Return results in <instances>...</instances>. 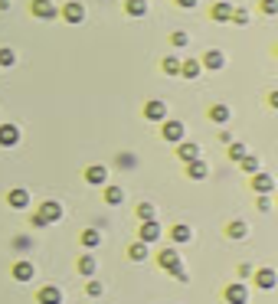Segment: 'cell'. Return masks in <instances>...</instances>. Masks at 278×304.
<instances>
[{"label":"cell","instance_id":"6da1fadb","mask_svg":"<svg viewBox=\"0 0 278 304\" xmlns=\"http://www.w3.org/2000/svg\"><path fill=\"white\" fill-rule=\"evenodd\" d=\"M157 262H160V268H167L170 275H177V281H190V275H187L183 265H180V252H177V249H164Z\"/></svg>","mask_w":278,"mask_h":304},{"label":"cell","instance_id":"7402d4cb","mask_svg":"<svg viewBox=\"0 0 278 304\" xmlns=\"http://www.w3.org/2000/svg\"><path fill=\"white\" fill-rule=\"evenodd\" d=\"M124 10H128V16H144L147 0H124Z\"/></svg>","mask_w":278,"mask_h":304},{"label":"cell","instance_id":"ab89813d","mask_svg":"<svg viewBox=\"0 0 278 304\" xmlns=\"http://www.w3.org/2000/svg\"><path fill=\"white\" fill-rule=\"evenodd\" d=\"M258 210L268 213V210H272V200H268V196H262V200H258Z\"/></svg>","mask_w":278,"mask_h":304},{"label":"cell","instance_id":"5bb4252c","mask_svg":"<svg viewBox=\"0 0 278 304\" xmlns=\"http://www.w3.org/2000/svg\"><path fill=\"white\" fill-rule=\"evenodd\" d=\"M85 180L92 183V186H102L105 180H108V170H105L102 164H92V167H88V170H85Z\"/></svg>","mask_w":278,"mask_h":304},{"label":"cell","instance_id":"9a60e30c","mask_svg":"<svg viewBox=\"0 0 278 304\" xmlns=\"http://www.w3.org/2000/svg\"><path fill=\"white\" fill-rule=\"evenodd\" d=\"M177 157L180 160H200V144H190V141H180V147H177Z\"/></svg>","mask_w":278,"mask_h":304},{"label":"cell","instance_id":"ffe728a7","mask_svg":"<svg viewBox=\"0 0 278 304\" xmlns=\"http://www.w3.org/2000/svg\"><path fill=\"white\" fill-rule=\"evenodd\" d=\"M200 59H187V62H180V75L183 79H196V75H200Z\"/></svg>","mask_w":278,"mask_h":304},{"label":"cell","instance_id":"52a82bcc","mask_svg":"<svg viewBox=\"0 0 278 304\" xmlns=\"http://www.w3.org/2000/svg\"><path fill=\"white\" fill-rule=\"evenodd\" d=\"M144 118H147V121H164V118H167V105L160 102V98L147 102V105H144Z\"/></svg>","mask_w":278,"mask_h":304},{"label":"cell","instance_id":"60d3db41","mask_svg":"<svg viewBox=\"0 0 278 304\" xmlns=\"http://www.w3.org/2000/svg\"><path fill=\"white\" fill-rule=\"evenodd\" d=\"M16 249H30V239H26V236H16Z\"/></svg>","mask_w":278,"mask_h":304},{"label":"cell","instance_id":"277c9868","mask_svg":"<svg viewBox=\"0 0 278 304\" xmlns=\"http://www.w3.org/2000/svg\"><path fill=\"white\" fill-rule=\"evenodd\" d=\"M160 134H164V141H170V144H180V141H183V121H164V131H160Z\"/></svg>","mask_w":278,"mask_h":304},{"label":"cell","instance_id":"f1b7e54d","mask_svg":"<svg viewBox=\"0 0 278 304\" xmlns=\"http://www.w3.org/2000/svg\"><path fill=\"white\" fill-rule=\"evenodd\" d=\"M239 164H242V170H246V174H258V167H262V164H258V157H255V154H246V157L239 160Z\"/></svg>","mask_w":278,"mask_h":304},{"label":"cell","instance_id":"836d02e7","mask_svg":"<svg viewBox=\"0 0 278 304\" xmlns=\"http://www.w3.org/2000/svg\"><path fill=\"white\" fill-rule=\"evenodd\" d=\"M138 216H141V222L154 219V206H151V203H138Z\"/></svg>","mask_w":278,"mask_h":304},{"label":"cell","instance_id":"4fadbf2b","mask_svg":"<svg viewBox=\"0 0 278 304\" xmlns=\"http://www.w3.org/2000/svg\"><path fill=\"white\" fill-rule=\"evenodd\" d=\"M226 301L229 304H246L249 301V288H246V284H229V288H226Z\"/></svg>","mask_w":278,"mask_h":304},{"label":"cell","instance_id":"7a4b0ae2","mask_svg":"<svg viewBox=\"0 0 278 304\" xmlns=\"http://www.w3.org/2000/svg\"><path fill=\"white\" fill-rule=\"evenodd\" d=\"M59 219H62V206L56 200H46L36 210V216H33V226H52V222H59Z\"/></svg>","mask_w":278,"mask_h":304},{"label":"cell","instance_id":"d590c367","mask_svg":"<svg viewBox=\"0 0 278 304\" xmlns=\"http://www.w3.org/2000/svg\"><path fill=\"white\" fill-rule=\"evenodd\" d=\"M262 13L275 16V13H278V0H262Z\"/></svg>","mask_w":278,"mask_h":304},{"label":"cell","instance_id":"e0dca14e","mask_svg":"<svg viewBox=\"0 0 278 304\" xmlns=\"http://www.w3.org/2000/svg\"><path fill=\"white\" fill-rule=\"evenodd\" d=\"M33 275H36L33 262H16V265H13V278H16V281H30Z\"/></svg>","mask_w":278,"mask_h":304},{"label":"cell","instance_id":"74e56055","mask_svg":"<svg viewBox=\"0 0 278 304\" xmlns=\"http://www.w3.org/2000/svg\"><path fill=\"white\" fill-rule=\"evenodd\" d=\"M118 164H121V167H134V154H121Z\"/></svg>","mask_w":278,"mask_h":304},{"label":"cell","instance_id":"4dcf8cb0","mask_svg":"<svg viewBox=\"0 0 278 304\" xmlns=\"http://www.w3.org/2000/svg\"><path fill=\"white\" fill-rule=\"evenodd\" d=\"M13 62H16V52L10 46H4L0 49V66H13Z\"/></svg>","mask_w":278,"mask_h":304},{"label":"cell","instance_id":"484cf974","mask_svg":"<svg viewBox=\"0 0 278 304\" xmlns=\"http://www.w3.org/2000/svg\"><path fill=\"white\" fill-rule=\"evenodd\" d=\"M229 16H232V4H216L213 7V20L216 23H229Z\"/></svg>","mask_w":278,"mask_h":304},{"label":"cell","instance_id":"f35d334b","mask_svg":"<svg viewBox=\"0 0 278 304\" xmlns=\"http://www.w3.org/2000/svg\"><path fill=\"white\" fill-rule=\"evenodd\" d=\"M174 4H177V7H183V10H190V7H196L200 0H174Z\"/></svg>","mask_w":278,"mask_h":304},{"label":"cell","instance_id":"ac0fdd59","mask_svg":"<svg viewBox=\"0 0 278 304\" xmlns=\"http://www.w3.org/2000/svg\"><path fill=\"white\" fill-rule=\"evenodd\" d=\"M206 174H210V170H206L203 160H190V164H187V177H190V180H203Z\"/></svg>","mask_w":278,"mask_h":304},{"label":"cell","instance_id":"e575fe53","mask_svg":"<svg viewBox=\"0 0 278 304\" xmlns=\"http://www.w3.org/2000/svg\"><path fill=\"white\" fill-rule=\"evenodd\" d=\"M246 154H249L246 144H229V157H232V160H242Z\"/></svg>","mask_w":278,"mask_h":304},{"label":"cell","instance_id":"7c38bea8","mask_svg":"<svg viewBox=\"0 0 278 304\" xmlns=\"http://www.w3.org/2000/svg\"><path fill=\"white\" fill-rule=\"evenodd\" d=\"M255 284H258L262 291H272L275 284H278V275L272 272V268H262V272H255Z\"/></svg>","mask_w":278,"mask_h":304},{"label":"cell","instance_id":"8d00e7d4","mask_svg":"<svg viewBox=\"0 0 278 304\" xmlns=\"http://www.w3.org/2000/svg\"><path fill=\"white\" fill-rule=\"evenodd\" d=\"M229 20H232V23H239V26H242V23H249V10H232Z\"/></svg>","mask_w":278,"mask_h":304},{"label":"cell","instance_id":"d6a6232c","mask_svg":"<svg viewBox=\"0 0 278 304\" xmlns=\"http://www.w3.org/2000/svg\"><path fill=\"white\" fill-rule=\"evenodd\" d=\"M170 43H174V46H177V49H183V46H187V43H190V36H187V33H183V30H174V36H170Z\"/></svg>","mask_w":278,"mask_h":304},{"label":"cell","instance_id":"8fae6325","mask_svg":"<svg viewBox=\"0 0 278 304\" xmlns=\"http://www.w3.org/2000/svg\"><path fill=\"white\" fill-rule=\"evenodd\" d=\"M36 301L40 304H62V291L56 288V284H46V288H40Z\"/></svg>","mask_w":278,"mask_h":304},{"label":"cell","instance_id":"d4e9b609","mask_svg":"<svg viewBox=\"0 0 278 304\" xmlns=\"http://www.w3.org/2000/svg\"><path fill=\"white\" fill-rule=\"evenodd\" d=\"M82 245L85 249H98V245H102V232H98V229H85L82 232Z\"/></svg>","mask_w":278,"mask_h":304},{"label":"cell","instance_id":"b9f144b4","mask_svg":"<svg viewBox=\"0 0 278 304\" xmlns=\"http://www.w3.org/2000/svg\"><path fill=\"white\" fill-rule=\"evenodd\" d=\"M0 10H10V0H0Z\"/></svg>","mask_w":278,"mask_h":304},{"label":"cell","instance_id":"8992f818","mask_svg":"<svg viewBox=\"0 0 278 304\" xmlns=\"http://www.w3.org/2000/svg\"><path fill=\"white\" fill-rule=\"evenodd\" d=\"M20 144V128L16 124H0V147H13Z\"/></svg>","mask_w":278,"mask_h":304},{"label":"cell","instance_id":"30bf717a","mask_svg":"<svg viewBox=\"0 0 278 304\" xmlns=\"http://www.w3.org/2000/svg\"><path fill=\"white\" fill-rule=\"evenodd\" d=\"M252 190L262 193V196H268V193L275 190V180H272L268 174H252Z\"/></svg>","mask_w":278,"mask_h":304},{"label":"cell","instance_id":"d6986e66","mask_svg":"<svg viewBox=\"0 0 278 304\" xmlns=\"http://www.w3.org/2000/svg\"><path fill=\"white\" fill-rule=\"evenodd\" d=\"M190 226H183V222H177V226H170V239H174V242H190Z\"/></svg>","mask_w":278,"mask_h":304},{"label":"cell","instance_id":"3957f363","mask_svg":"<svg viewBox=\"0 0 278 304\" xmlns=\"http://www.w3.org/2000/svg\"><path fill=\"white\" fill-rule=\"evenodd\" d=\"M157 239H160V226H157V219H144V222H141V232H138V242L151 245V242H157Z\"/></svg>","mask_w":278,"mask_h":304},{"label":"cell","instance_id":"ba28073f","mask_svg":"<svg viewBox=\"0 0 278 304\" xmlns=\"http://www.w3.org/2000/svg\"><path fill=\"white\" fill-rule=\"evenodd\" d=\"M33 16H40V20H52V16H59V10L52 7V0H33Z\"/></svg>","mask_w":278,"mask_h":304},{"label":"cell","instance_id":"f546056e","mask_svg":"<svg viewBox=\"0 0 278 304\" xmlns=\"http://www.w3.org/2000/svg\"><path fill=\"white\" fill-rule=\"evenodd\" d=\"M164 72H167V75H180V59H177V56H167V59H164Z\"/></svg>","mask_w":278,"mask_h":304},{"label":"cell","instance_id":"44dd1931","mask_svg":"<svg viewBox=\"0 0 278 304\" xmlns=\"http://www.w3.org/2000/svg\"><path fill=\"white\" fill-rule=\"evenodd\" d=\"M232 118V111L226 108V105H213L210 108V121H216V124H226Z\"/></svg>","mask_w":278,"mask_h":304},{"label":"cell","instance_id":"1f68e13d","mask_svg":"<svg viewBox=\"0 0 278 304\" xmlns=\"http://www.w3.org/2000/svg\"><path fill=\"white\" fill-rule=\"evenodd\" d=\"M105 288H102V281H95V278H88V284H85V294L88 298H98V294H102Z\"/></svg>","mask_w":278,"mask_h":304},{"label":"cell","instance_id":"603a6c76","mask_svg":"<svg viewBox=\"0 0 278 304\" xmlns=\"http://www.w3.org/2000/svg\"><path fill=\"white\" fill-rule=\"evenodd\" d=\"M105 203H108V206H121V203H124V190H121V186H108V190H105Z\"/></svg>","mask_w":278,"mask_h":304},{"label":"cell","instance_id":"9c48e42d","mask_svg":"<svg viewBox=\"0 0 278 304\" xmlns=\"http://www.w3.org/2000/svg\"><path fill=\"white\" fill-rule=\"evenodd\" d=\"M7 203H10L13 210H26V206H30V193H26L23 186H13V190L7 193Z\"/></svg>","mask_w":278,"mask_h":304},{"label":"cell","instance_id":"5b68a950","mask_svg":"<svg viewBox=\"0 0 278 304\" xmlns=\"http://www.w3.org/2000/svg\"><path fill=\"white\" fill-rule=\"evenodd\" d=\"M59 13H62V20H66V23H82L85 20V7L76 4V0H72V4H66Z\"/></svg>","mask_w":278,"mask_h":304},{"label":"cell","instance_id":"4316f807","mask_svg":"<svg viewBox=\"0 0 278 304\" xmlns=\"http://www.w3.org/2000/svg\"><path fill=\"white\" fill-rule=\"evenodd\" d=\"M128 258H131V262H144V258H147V245L144 242H134L128 249Z\"/></svg>","mask_w":278,"mask_h":304},{"label":"cell","instance_id":"83f0119b","mask_svg":"<svg viewBox=\"0 0 278 304\" xmlns=\"http://www.w3.org/2000/svg\"><path fill=\"white\" fill-rule=\"evenodd\" d=\"M229 239H246V232H249V226H246V222H242V219H236V222H229Z\"/></svg>","mask_w":278,"mask_h":304},{"label":"cell","instance_id":"2e32d148","mask_svg":"<svg viewBox=\"0 0 278 304\" xmlns=\"http://www.w3.org/2000/svg\"><path fill=\"white\" fill-rule=\"evenodd\" d=\"M200 66H206V69H213V72H216V69H223V66H226V56H223L219 49H210V52L203 56V62H200Z\"/></svg>","mask_w":278,"mask_h":304},{"label":"cell","instance_id":"cb8c5ba5","mask_svg":"<svg viewBox=\"0 0 278 304\" xmlns=\"http://www.w3.org/2000/svg\"><path fill=\"white\" fill-rule=\"evenodd\" d=\"M95 268H98L95 255H82V258H79V272H82L85 278H92V275H95Z\"/></svg>","mask_w":278,"mask_h":304}]
</instances>
